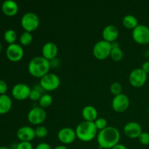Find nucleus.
Here are the masks:
<instances>
[{"label":"nucleus","instance_id":"393cba45","mask_svg":"<svg viewBox=\"0 0 149 149\" xmlns=\"http://www.w3.org/2000/svg\"><path fill=\"white\" fill-rule=\"evenodd\" d=\"M111 58L114 61H120L124 57L123 50L119 47L111 49L110 55Z\"/></svg>","mask_w":149,"mask_h":149},{"label":"nucleus","instance_id":"473e14b6","mask_svg":"<svg viewBox=\"0 0 149 149\" xmlns=\"http://www.w3.org/2000/svg\"><path fill=\"white\" fill-rule=\"evenodd\" d=\"M35 149H52V148H51V146L48 143H45V142H42L38 144V145L36 146V148H35Z\"/></svg>","mask_w":149,"mask_h":149},{"label":"nucleus","instance_id":"423d86ee","mask_svg":"<svg viewBox=\"0 0 149 149\" xmlns=\"http://www.w3.org/2000/svg\"><path fill=\"white\" fill-rule=\"evenodd\" d=\"M39 84L44 90L53 91L61 85V79L57 74L48 73L40 79Z\"/></svg>","mask_w":149,"mask_h":149},{"label":"nucleus","instance_id":"412c9836","mask_svg":"<svg viewBox=\"0 0 149 149\" xmlns=\"http://www.w3.org/2000/svg\"><path fill=\"white\" fill-rule=\"evenodd\" d=\"M122 24L125 28L133 30L138 26V20L135 16L132 15H127L122 19Z\"/></svg>","mask_w":149,"mask_h":149},{"label":"nucleus","instance_id":"b1692460","mask_svg":"<svg viewBox=\"0 0 149 149\" xmlns=\"http://www.w3.org/2000/svg\"><path fill=\"white\" fill-rule=\"evenodd\" d=\"M4 39L10 45L15 43L17 39V33L13 29H8L4 33Z\"/></svg>","mask_w":149,"mask_h":149},{"label":"nucleus","instance_id":"20e7f679","mask_svg":"<svg viewBox=\"0 0 149 149\" xmlns=\"http://www.w3.org/2000/svg\"><path fill=\"white\" fill-rule=\"evenodd\" d=\"M111 49V45L110 42L102 39V40L96 42L95 45L93 47V55L97 60L103 61V60L106 59L110 56Z\"/></svg>","mask_w":149,"mask_h":149},{"label":"nucleus","instance_id":"6ab92c4d","mask_svg":"<svg viewBox=\"0 0 149 149\" xmlns=\"http://www.w3.org/2000/svg\"><path fill=\"white\" fill-rule=\"evenodd\" d=\"M18 5L13 0H6L2 3L1 10L7 16H13L18 12Z\"/></svg>","mask_w":149,"mask_h":149},{"label":"nucleus","instance_id":"0eeeda50","mask_svg":"<svg viewBox=\"0 0 149 149\" xmlns=\"http://www.w3.org/2000/svg\"><path fill=\"white\" fill-rule=\"evenodd\" d=\"M132 39L139 45L149 44V28L143 24H139L132 31Z\"/></svg>","mask_w":149,"mask_h":149},{"label":"nucleus","instance_id":"cd10ccee","mask_svg":"<svg viewBox=\"0 0 149 149\" xmlns=\"http://www.w3.org/2000/svg\"><path fill=\"white\" fill-rule=\"evenodd\" d=\"M94 123L97 130L99 131L105 129V128L108 127L107 120L103 117H97V119L95 121Z\"/></svg>","mask_w":149,"mask_h":149},{"label":"nucleus","instance_id":"c9c22d12","mask_svg":"<svg viewBox=\"0 0 149 149\" xmlns=\"http://www.w3.org/2000/svg\"><path fill=\"white\" fill-rule=\"evenodd\" d=\"M53 149H68V148H67L66 146H56Z\"/></svg>","mask_w":149,"mask_h":149},{"label":"nucleus","instance_id":"9d476101","mask_svg":"<svg viewBox=\"0 0 149 149\" xmlns=\"http://www.w3.org/2000/svg\"><path fill=\"white\" fill-rule=\"evenodd\" d=\"M6 55L10 61L17 62L23 58L24 55V49L21 45L17 43L9 45L6 49Z\"/></svg>","mask_w":149,"mask_h":149},{"label":"nucleus","instance_id":"f704fd0d","mask_svg":"<svg viewBox=\"0 0 149 149\" xmlns=\"http://www.w3.org/2000/svg\"><path fill=\"white\" fill-rule=\"evenodd\" d=\"M111 149H128L127 147L126 146H125L124 144L118 143L117 145L115 146L114 147H113Z\"/></svg>","mask_w":149,"mask_h":149},{"label":"nucleus","instance_id":"bb28decb","mask_svg":"<svg viewBox=\"0 0 149 149\" xmlns=\"http://www.w3.org/2000/svg\"><path fill=\"white\" fill-rule=\"evenodd\" d=\"M110 91L112 94L114 95V96L122 94V84H121L119 82H118V81H114V82H113L111 84Z\"/></svg>","mask_w":149,"mask_h":149},{"label":"nucleus","instance_id":"7ed1b4c3","mask_svg":"<svg viewBox=\"0 0 149 149\" xmlns=\"http://www.w3.org/2000/svg\"><path fill=\"white\" fill-rule=\"evenodd\" d=\"M97 130L93 122L83 121L75 129L77 138L83 142H90L97 135Z\"/></svg>","mask_w":149,"mask_h":149},{"label":"nucleus","instance_id":"39448f33","mask_svg":"<svg viewBox=\"0 0 149 149\" xmlns=\"http://www.w3.org/2000/svg\"><path fill=\"white\" fill-rule=\"evenodd\" d=\"M20 23L25 31L31 33L39 27L40 20L36 13L33 12H28L22 16Z\"/></svg>","mask_w":149,"mask_h":149},{"label":"nucleus","instance_id":"f03ea898","mask_svg":"<svg viewBox=\"0 0 149 149\" xmlns=\"http://www.w3.org/2000/svg\"><path fill=\"white\" fill-rule=\"evenodd\" d=\"M50 68L49 61L43 56H36L33 58L28 65V70L31 75L39 79L48 74Z\"/></svg>","mask_w":149,"mask_h":149},{"label":"nucleus","instance_id":"c85d7f7f","mask_svg":"<svg viewBox=\"0 0 149 149\" xmlns=\"http://www.w3.org/2000/svg\"><path fill=\"white\" fill-rule=\"evenodd\" d=\"M42 95V91L39 90V89L34 87L33 89H31L30 95H29V98L31 100H33V101H39Z\"/></svg>","mask_w":149,"mask_h":149},{"label":"nucleus","instance_id":"e433bc0d","mask_svg":"<svg viewBox=\"0 0 149 149\" xmlns=\"http://www.w3.org/2000/svg\"><path fill=\"white\" fill-rule=\"evenodd\" d=\"M0 149H10V148H9L8 147H6V146H1L0 147Z\"/></svg>","mask_w":149,"mask_h":149},{"label":"nucleus","instance_id":"dca6fc26","mask_svg":"<svg viewBox=\"0 0 149 149\" xmlns=\"http://www.w3.org/2000/svg\"><path fill=\"white\" fill-rule=\"evenodd\" d=\"M16 135L20 141L26 142H31L36 137L34 129L30 126H23L20 127L17 130Z\"/></svg>","mask_w":149,"mask_h":149},{"label":"nucleus","instance_id":"4c0bfd02","mask_svg":"<svg viewBox=\"0 0 149 149\" xmlns=\"http://www.w3.org/2000/svg\"><path fill=\"white\" fill-rule=\"evenodd\" d=\"M1 48H2V47H1V42H0V53H1Z\"/></svg>","mask_w":149,"mask_h":149},{"label":"nucleus","instance_id":"a878e982","mask_svg":"<svg viewBox=\"0 0 149 149\" xmlns=\"http://www.w3.org/2000/svg\"><path fill=\"white\" fill-rule=\"evenodd\" d=\"M35 135L36 137L39 138H43L46 137L48 134V130L46 127L42 126V125H39L34 129Z\"/></svg>","mask_w":149,"mask_h":149},{"label":"nucleus","instance_id":"c756f323","mask_svg":"<svg viewBox=\"0 0 149 149\" xmlns=\"http://www.w3.org/2000/svg\"><path fill=\"white\" fill-rule=\"evenodd\" d=\"M138 141L141 144L147 146L149 144V133L146 132H143L138 137Z\"/></svg>","mask_w":149,"mask_h":149},{"label":"nucleus","instance_id":"aec40b11","mask_svg":"<svg viewBox=\"0 0 149 149\" xmlns=\"http://www.w3.org/2000/svg\"><path fill=\"white\" fill-rule=\"evenodd\" d=\"M13 101L7 95H0V114L8 113L12 108Z\"/></svg>","mask_w":149,"mask_h":149},{"label":"nucleus","instance_id":"2eb2a0df","mask_svg":"<svg viewBox=\"0 0 149 149\" xmlns=\"http://www.w3.org/2000/svg\"><path fill=\"white\" fill-rule=\"evenodd\" d=\"M58 46H57L56 44H55L54 42H46V43L42 46V56L49 61L55 59V58H56L57 55H58Z\"/></svg>","mask_w":149,"mask_h":149},{"label":"nucleus","instance_id":"6e6552de","mask_svg":"<svg viewBox=\"0 0 149 149\" xmlns=\"http://www.w3.org/2000/svg\"><path fill=\"white\" fill-rule=\"evenodd\" d=\"M28 120L33 125H40L43 123L47 117V113L45 109L40 106L33 107L29 111L28 113Z\"/></svg>","mask_w":149,"mask_h":149},{"label":"nucleus","instance_id":"a211bd4d","mask_svg":"<svg viewBox=\"0 0 149 149\" xmlns=\"http://www.w3.org/2000/svg\"><path fill=\"white\" fill-rule=\"evenodd\" d=\"M81 115L84 121L94 122L97 119L98 113H97V109L94 106L91 105H87L83 108L81 111Z\"/></svg>","mask_w":149,"mask_h":149},{"label":"nucleus","instance_id":"9b49d317","mask_svg":"<svg viewBox=\"0 0 149 149\" xmlns=\"http://www.w3.org/2000/svg\"><path fill=\"white\" fill-rule=\"evenodd\" d=\"M111 105L113 111L118 113H122L129 108L130 99L127 95L122 93L113 97Z\"/></svg>","mask_w":149,"mask_h":149},{"label":"nucleus","instance_id":"58836bf2","mask_svg":"<svg viewBox=\"0 0 149 149\" xmlns=\"http://www.w3.org/2000/svg\"><path fill=\"white\" fill-rule=\"evenodd\" d=\"M148 112L149 113V106H148Z\"/></svg>","mask_w":149,"mask_h":149},{"label":"nucleus","instance_id":"4468645a","mask_svg":"<svg viewBox=\"0 0 149 149\" xmlns=\"http://www.w3.org/2000/svg\"><path fill=\"white\" fill-rule=\"evenodd\" d=\"M142 132L141 125L136 122H130L124 127V133L130 138H138Z\"/></svg>","mask_w":149,"mask_h":149},{"label":"nucleus","instance_id":"f257e3e1","mask_svg":"<svg viewBox=\"0 0 149 149\" xmlns=\"http://www.w3.org/2000/svg\"><path fill=\"white\" fill-rule=\"evenodd\" d=\"M120 132L114 127H109L99 131L97 135V141L101 149H111L119 143Z\"/></svg>","mask_w":149,"mask_h":149},{"label":"nucleus","instance_id":"2f4dec72","mask_svg":"<svg viewBox=\"0 0 149 149\" xmlns=\"http://www.w3.org/2000/svg\"><path fill=\"white\" fill-rule=\"evenodd\" d=\"M7 91V84L4 80L0 79V95H5Z\"/></svg>","mask_w":149,"mask_h":149},{"label":"nucleus","instance_id":"f3484780","mask_svg":"<svg viewBox=\"0 0 149 149\" xmlns=\"http://www.w3.org/2000/svg\"><path fill=\"white\" fill-rule=\"evenodd\" d=\"M102 36L106 42L110 43L115 42L119 36V29L114 25H108L103 29Z\"/></svg>","mask_w":149,"mask_h":149},{"label":"nucleus","instance_id":"1a4fd4ad","mask_svg":"<svg viewBox=\"0 0 149 149\" xmlns=\"http://www.w3.org/2000/svg\"><path fill=\"white\" fill-rule=\"evenodd\" d=\"M147 80V74L141 68H136L132 70L129 75V81L134 87H141L145 84Z\"/></svg>","mask_w":149,"mask_h":149},{"label":"nucleus","instance_id":"ddd939ff","mask_svg":"<svg viewBox=\"0 0 149 149\" xmlns=\"http://www.w3.org/2000/svg\"><path fill=\"white\" fill-rule=\"evenodd\" d=\"M58 138L62 143L67 145L71 144L77 138L76 132L71 127L61 128L58 132Z\"/></svg>","mask_w":149,"mask_h":149},{"label":"nucleus","instance_id":"5701e85b","mask_svg":"<svg viewBox=\"0 0 149 149\" xmlns=\"http://www.w3.org/2000/svg\"><path fill=\"white\" fill-rule=\"evenodd\" d=\"M33 41V35L31 32L24 31L20 34V42L23 46H29Z\"/></svg>","mask_w":149,"mask_h":149},{"label":"nucleus","instance_id":"72a5a7b5","mask_svg":"<svg viewBox=\"0 0 149 149\" xmlns=\"http://www.w3.org/2000/svg\"><path fill=\"white\" fill-rule=\"evenodd\" d=\"M143 71L144 72L146 73L147 74H149V61H145L142 64V66H141Z\"/></svg>","mask_w":149,"mask_h":149},{"label":"nucleus","instance_id":"f8f14e48","mask_svg":"<svg viewBox=\"0 0 149 149\" xmlns=\"http://www.w3.org/2000/svg\"><path fill=\"white\" fill-rule=\"evenodd\" d=\"M31 89L24 83H18L13 87L12 95L17 100H24L29 97Z\"/></svg>","mask_w":149,"mask_h":149},{"label":"nucleus","instance_id":"7c9ffc66","mask_svg":"<svg viewBox=\"0 0 149 149\" xmlns=\"http://www.w3.org/2000/svg\"><path fill=\"white\" fill-rule=\"evenodd\" d=\"M16 149H33L31 142H26V141H20L17 145Z\"/></svg>","mask_w":149,"mask_h":149},{"label":"nucleus","instance_id":"4be33fe9","mask_svg":"<svg viewBox=\"0 0 149 149\" xmlns=\"http://www.w3.org/2000/svg\"><path fill=\"white\" fill-rule=\"evenodd\" d=\"M52 97L49 94H43L39 100V106L42 109L50 106L52 103Z\"/></svg>","mask_w":149,"mask_h":149}]
</instances>
